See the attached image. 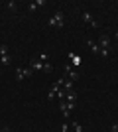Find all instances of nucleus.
<instances>
[{"label":"nucleus","instance_id":"nucleus-1","mask_svg":"<svg viewBox=\"0 0 118 132\" xmlns=\"http://www.w3.org/2000/svg\"><path fill=\"white\" fill-rule=\"evenodd\" d=\"M47 26L49 28H59V30H61V28L65 26V14H63L61 10H57L55 14L47 20Z\"/></svg>","mask_w":118,"mask_h":132},{"label":"nucleus","instance_id":"nucleus-2","mask_svg":"<svg viewBox=\"0 0 118 132\" xmlns=\"http://www.w3.org/2000/svg\"><path fill=\"white\" fill-rule=\"evenodd\" d=\"M14 71H16V81L22 83L26 77H30V75L34 73V69H32V67H16Z\"/></svg>","mask_w":118,"mask_h":132},{"label":"nucleus","instance_id":"nucleus-3","mask_svg":"<svg viewBox=\"0 0 118 132\" xmlns=\"http://www.w3.org/2000/svg\"><path fill=\"white\" fill-rule=\"evenodd\" d=\"M75 106H77V103H69V101H59V109L63 110V116H65V118L69 116V112H71Z\"/></svg>","mask_w":118,"mask_h":132},{"label":"nucleus","instance_id":"nucleus-4","mask_svg":"<svg viewBox=\"0 0 118 132\" xmlns=\"http://www.w3.org/2000/svg\"><path fill=\"white\" fill-rule=\"evenodd\" d=\"M110 44H112V38L108 34H102L101 38H98V47L101 50H110Z\"/></svg>","mask_w":118,"mask_h":132},{"label":"nucleus","instance_id":"nucleus-5","mask_svg":"<svg viewBox=\"0 0 118 132\" xmlns=\"http://www.w3.org/2000/svg\"><path fill=\"white\" fill-rule=\"evenodd\" d=\"M83 20H85L87 24H90L93 28H98V22H95V18H93V14H90V12H87V10L83 12Z\"/></svg>","mask_w":118,"mask_h":132},{"label":"nucleus","instance_id":"nucleus-6","mask_svg":"<svg viewBox=\"0 0 118 132\" xmlns=\"http://www.w3.org/2000/svg\"><path fill=\"white\" fill-rule=\"evenodd\" d=\"M65 71H67V75H69V79H71V81H79V77H81V75H79L77 71H73V69H71V65H67L65 67Z\"/></svg>","mask_w":118,"mask_h":132},{"label":"nucleus","instance_id":"nucleus-7","mask_svg":"<svg viewBox=\"0 0 118 132\" xmlns=\"http://www.w3.org/2000/svg\"><path fill=\"white\" fill-rule=\"evenodd\" d=\"M30 67H32L34 71H39V69H43V61H39V59H34L32 63H30Z\"/></svg>","mask_w":118,"mask_h":132},{"label":"nucleus","instance_id":"nucleus-8","mask_svg":"<svg viewBox=\"0 0 118 132\" xmlns=\"http://www.w3.org/2000/svg\"><path fill=\"white\" fill-rule=\"evenodd\" d=\"M65 101H69V103H77V93H75L73 89H71V91H67V97H65Z\"/></svg>","mask_w":118,"mask_h":132},{"label":"nucleus","instance_id":"nucleus-9","mask_svg":"<svg viewBox=\"0 0 118 132\" xmlns=\"http://www.w3.org/2000/svg\"><path fill=\"white\" fill-rule=\"evenodd\" d=\"M71 128H73L75 132H83V124H81V122H77V120L71 122Z\"/></svg>","mask_w":118,"mask_h":132},{"label":"nucleus","instance_id":"nucleus-10","mask_svg":"<svg viewBox=\"0 0 118 132\" xmlns=\"http://www.w3.org/2000/svg\"><path fill=\"white\" fill-rule=\"evenodd\" d=\"M73 87H75V83L71 81V79H65V85H63V89H65V91H71Z\"/></svg>","mask_w":118,"mask_h":132},{"label":"nucleus","instance_id":"nucleus-11","mask_svg":"<svg viewBox=\"0 0 118 132\" xmlns=\"http://www.w3.org/2000/svg\"><path fill=\"white\" fill-rule=\"evenodd\" d=\"M0 63H2V65H10V53L2 55V57H0Z\"/></svg>","mask_w":118,"mask_h":132},{"label":"nucleus","instance_id":"nucleus-12","mask_svg":"<svg viewBox=\"0 0 118 132\" xmlns=\"http://www.w3.org/2000/svg\"><path fill=\"white\" fill-rule=\"evenodd\" d=\"M6 8H8V10H12V12H16V10H18V2H8V4H6Z\"/></svg>","mask_w":118,"mask_h":132},{"label":"nucleus","instance_id":"nucleus-13","mask_svg":"<svg viewBox=\"0 0 118 132\" xmlns=\"http://www.w3.org/2000/svg\"><path fill=\"white\" fill-rule=\"evenodd\" d=\"M6 53H10V50H8V45H6V44H2V45H0V55H6Z\"/></svg>","mask_w":118,"mask_h":132},{"label":"nucleus","instance_id":"nucleus-14","mask_svg":"<svg viewBox=\"0 0 118 132\" xmlns=\"http://www.w3.org/2000/svg\"><path fill=\"white\" fill-rule=\"evenodd\" d=\"M38 8H39V4H38V2H32V4H28V10H30V12H35Z\"/></svg>","mask_w":118,"mask_h":132},{"label":"nucleus","instance_id":"nucleus-15","mask_svg":"<svg viewBox=\"0 0 118 132\" xmlns=\"http://www.w3.org/2000/svg\"><path fill=\"white\" fill-rule=\"evenodd\" d=\"M43 71L45 73H51V71H53V65H51V63H43Z\"/></svg>","mask_w":118,"mask_h":132},{"label":"nucleus","instance_id":"nucleus-16","mask_svg":"<svg viewBox=\"0 0 118 132\" xmlns=\"http://www.w3.org/2000/svg\"><path fill=\"white\" fill-rule=\"evenodd\" d=\"M101 57H108V55H110V50H101Z\"/></svg>","mask_w":118,"mask_h":132},{"label":"nucleus","instance_id":"nucleus-17","mask_svg":"<svg viewBox=\"0 0 118 132\" xmlns=\"http://www.w3.org/2000/svg\"><path fill=\"white\" fill-rule=\"evenodd\" d=\"M39 61H43V63H47V53H39Z\"/></svg>","mask_w":118,"mask_h":132},{"label":"nucleus","instance_id":"nucleus-18","mask_svg":"<svg viewBox=\"0 0 118 132\" xmlns=\"http://www.w3.org/2000/svg\"><path fill=\"white\" fill-rule=\"evenodd\" d=\"M71 59H73L75 65H81V57H71Z\"/></svg>","mask_w":118,"mask_h":132},{"label":"nucleus","instance_id":"nucleus-19","mask_svg":"<svg viewBox=\"0 0 118 132\" xmlns=\"http://www.w3.org/2000/svg\"><path fill=\"white\" fill-rule=\"evenodd\" d=\"M61 132H69V124H67V122H65V124L61 126Z\"/></svg>","mask_w":118,"mask_h":132},{"label":"nucleus","instance_id":"nucleus-20","mask_svg":"<svg viewBox=\"0 0 118 132\" xmlns=\"http://www.w3.org/2000/svg\"><path fill=\"white\" fill-rule=\"evenodd\" d=\"M0 132H10V128H8V126H4V128H2Z\"/></svg>","mask_w":118,"mask_h":132},{"label":"nucleus","instance_id":"nucleus-21","mask_svg":"<svg viewBox=\"0 0 118 132\" xmlns=\"http://www.w3.org/2000/svg\"><path fill=\"white\" fill-rule=\"evenodd\" d=\"M0 75H2V69H0Z\"/></svg>","mask_w":118,"mask_h":132}]
</instances>
